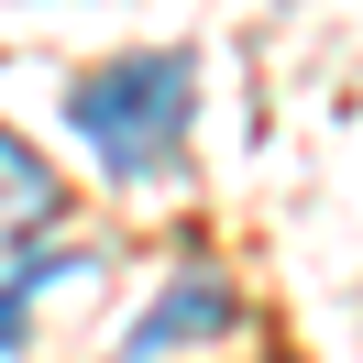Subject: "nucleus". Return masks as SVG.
I'll return each instance as SVG.
<instances>
[{
    "label": "nucleus",
    "mask_w": 363,
    "mask_h": 363,
    "mask_svg": "<svg viewBox=\"0 0 363 363\" xmlns=\"http://www.w3.org/2000/svg\"><path fill=\"white\" fill-rule=\"evenodd\" d=\"M187 111H199V67H187L177 45H155V55H121V67L77 77V99H67L77 143H89V155L111 165L121 187H143V177H165V165H177Z\"/></svg>",
    "instance_id": "1"
},
{
    "label": "nucleus",
    "mask_w": 363,
    "mask_h": 363,
    "mask_svg": "<svg viewBox=\"0 0 363 363\" xmlns=\"http://www.w3.org/2000/svg\"><path fill=\"white\" fill-rule=\"evenodd\" d=\"M231 319H242L231 275H220V264H177L165 297L121 330V363H165V352H187V341H231Z\"/></svg>",
    "instance_id": "2"
},
{
    "label": "nucleus",
    "mask_w": 363,
    "mask_h": 363,
    "mask_svg": "<svg viewBox=\"0 0 363 363\" xmlns=\"http://www.w3.org/2000/svg\"><path fill=\"white\" fill-rule=\"evenodd\" d=\"M55 209H67V177L0 121V264H23V253L55 231Z\"/></svg>",
    "instance_id": "3"
},
{
    "label": "nucleus",
    "mask_w": 363,
    "mask_h": 363,
    "mask_svg": "<svg viewBox=\"0 0 363 363\" xmlns=\"http://www.w3.org/2000/svg\"><path fill=\"white\" fill-rule=\"evenodd\" d=\"M55 275H89V253H23V264H0V352H23L33 297H45Z\"/></svg>",
    "instance_id": "4"
}]
</instances>
